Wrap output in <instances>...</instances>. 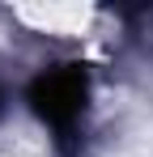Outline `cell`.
Segmentation results:
<instances>
[{
  "instance_id": "cell-1",
  "label": "cell",
  "mask_w": 153,
  "mask_h": 157,
  "mask_svg": "<svg viewBox=\"0 0 153 157\" xmlns=\"http://www.w3.org/2000/svg\"><path fill=\"white\" fill-rule=\"evenodd\" d=\"M30 110L43 119V128H51V136L64 144L76 140V132L85 123V106H89V77L76 64H55L43 68L30 81Z\"/></svg>"
}]
</instances>
